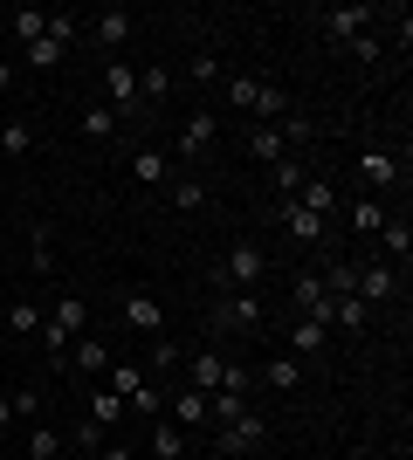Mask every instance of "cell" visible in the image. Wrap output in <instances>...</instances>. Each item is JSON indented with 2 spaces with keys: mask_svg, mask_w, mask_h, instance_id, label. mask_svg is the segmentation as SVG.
I'll list each match as a JSON object with an SVG mask.
<instances>
[{
  "mask_svg": "<svg viewBox=\"0 0 413 460\" xmlns=\"http://www.w3.org/2000/svg\"><path fill=\"white\" fill-rule=\"evenodd\" d=\"M186 385H193V392H207V399H220V392H228V399L248 405V392H256V371L241 365V358L228 365L220 350H193V365H186Z\"/></svg>",
  "mask_w": 413,
  "mask_h": 460,
  "instance_id": "obj_1",
  "label": "cell"
},
{
  "mask_svg": "<svg viewBox=\"0 0 413 460\" xmlns=\"http://www.w3.org/2000/svg\"><path fill=\"white\" fill-rule=\"evenodd\" d=\"M262 447H269V420L256 405H241L235 420H214V460H248Z\"/></svg>",
  "mask_w": 413,
  "mask_h": 460,
  "instance_id": "obj_2",
  "label": "cell"
},
{
  "mask_svg": "<svg viewBox=\"0 0 413 460\" xmlns=\"http://www.w3.org/2000/svg\"><path fill=\"white\" fill-rule=\"evenodd\" d=\"M83 330H90V303H83V296H56V309L41 316V350H49V365H62V350L76 344Z\"/></svg>",
  "mask_w": 413,
  "mask_h": 460,
  "instance_id": "obj_3",
  "label": "cell"
},
{
  "mask_svg": "<svg viewBox=\"0 0 413 460\" xmlns=\"http://www.w3.org/2000/svg\"><path fill=\"white\" fill-rule=\"evenodd\" d=\"M262 275H269V254H262L256 241H235V248H228V261H220V282L241 288V296H256Z\"/></svg>",
  "mask_w": 413,
  "mask_h": 460,
  "instance_id": "obj_4",
  "label": "cell"
},
{
  "mask_svg": "<svg viewBox=\"0 0 413 460\" xmlns=\"http://www.w3.org/2000/svg\"><path fill=\"white\" fill-rule=\"evenodd\" d=\"M103 111H118V117L145 111V96H138V69H131L124 56H111V62H103Z\"/></svg>",
  "mask_w": 413,
  "mask_h": 460,
  "instance_id": "obj_5",
  "label": "cell"
},
{
  "mask_svg": "<svg viewBox=\"0 0 413 460\" xmlns=\"http://www.w3.org/2000/svg\"><path fill=\"white\" fill-rule=\"evenodd\" d=\"M317 21H324V35H331L337 49H352V41H358V35H365V28L379 21V7H373V0H352V7H324Z\"/></svg>",
  "mask_w": 413,
  "mask_h": 460,
  "instance_id": "obj_6",
  "label": "cell"
},
{
  "mask_svg": "<svg viewBox=\"0 0 413 460\" xmlns=\"http://www.w3.org/2000/svg\"><path fill=\"white\" fill-rule=\"evenodd\" d=\"M262 316H269L262 296H241V288H228L214 303V330H262Z\"/></svg>",
  "mask_w": 413,
  "mask_h": 460,
  "instance_id": "obj_7",
  "label": "cell"
},
{
  "mask_svg": "<svg viewBox=\"0 0 413 460\" xmlns=\"http://www.w3.org/2000/svg\"><path fill=\"white\" fill-rule=\"evenodd\" d=\"M166 420H173L179 433H193V426H214V399H207V392H193V385H179L173 399H166Z\"/></svg>",
  "mask_w": 413,
  "mask_h": 460,
  "instance_id": "obj_8",
  "label": "cell"
},
{
  "mask_svg": "<svg viewBox=\"0 0 413 460\" xmlns=\"http://www.w3.org/2000/svg\"><path fill=\"white\" fill-rule=\"evenodd\" d=\"M220 137V117L214 111H186V124H179V158H207Z\"/></svg>",
  "mask_w": 413,
  "mask_h": 460,
  "instance_id": "obj_9",
  "label": "cell"
},
{
  "mask_svg": "<svg viewBox=\"0 0 413 460\" xmlns=\"http://www.w3.org/2000/svg\"><path fill=\"white\" fill-rule=\"evenodd\" d=\"M358 303H400V269H386V261H358Z\"/></svg>",
  "mask_w": 413,
  "mask_h": 460,
  "instance_id": "obj_10",
  "label": "cell"
},
{
  "mask_svg": "<svg viewBox=\"0 0 413 460\" xmlns=\"http://www.w3.org/2000/svg\"><path fill=\"white\" fill-rule=\"evenodd\" d=\"M90 41L103 49V62L124 56V41H131V14H124V7H103V14H90Z\"/></svg>",
  "mask_w": 413,
  "mask_h": 460,
  "instance_id": "obj_11",
  "label": "cell"
},
{
  "mask_svg": "<svg viewBox=\"0 0 413 460\" xmlns=\"http://www.w3.org/2000/svg\"><path fill=\"white\" fill-rule=\"evenodd\" d=\"M118 309H124V323L145 330V337H158V330H166V303H158V296H145V288H124Z\"/></svg>",
  "mask_w": 413,
  "mask_h": 460,
  "instance_id": "obj_12",
  "label": "cell"
},
{
  "mask_svg": "<svg viewBox=\"0 0 413 460\" xmlns=\"http://www.w3.org/2000/svg\"><path fill=\"white\" fill-rule=\"evenodd\" d=\"M56 371H90V378H103V371H111V344H103V337H90V330H83L76 344L62 350V365Z\"/></svg>",
  "mask_w": 413,
  "mask_h": 460,
  "instance_id": "obj_13",
  "label": "cell"
},
{
  "mask_svg": "<svg viewBox=\"0 0 413 460\" xmlns=\"http://www.w3.org/2000/svg\"><path fill=\"white\" fill-rule=\"evenodd\" d=\"M275 220H283V227H290V241H303V248H324V227H331V220H317V213L296 207V199H283V207H275Z\"/></svg>",
  "mask_w": 413,
  "mask_h": 460,
  "instance_id": "obj_14",
  "label": "cell"
},
{
  "mask_svg": "<svg viewBox=\"0 0 413 460\" xmlns=\"http://www.w3.org/2000/svg\"><path fill=\"white\" fill-rule=\"evenodd\" d=\"M290 303H296V316H310V323L331 330V296H324L317 275H296V282H290Z\"/></svg>",
  "mask_w": 413,
  "mask_h": 460,
  "instance_id": "obj_15",
  "label": "cell"
},
{
  "mask_svg": "<svg viewBox=\"0 0 413 460\" xmlns=\"http://www.w3.org/2000/svg\"><path fill=\"white\" fill-rule=\"evenodd\" d=\"M373 248L386 254V269H407V261H413V227H407V213H400V220H386V227L373 234Z\"/></svg>",
  "mask_w": 413,
  "mask_h": 460,
  "instance_id": "obj_16",
  "label": "cell"
},
{
  "mask_svg": "<svg viewBox=\"0 0 413 460\" xmlns=\"http://www.w3.org/2000/svg\"><path fill=\"white\" fill-rule=\"evenodd\" d=\"M83 420H97L103 433H118L124 426V399L111 392V385H90V392H83Z\"/></svg>",
  "mask_w": 413,
  "mask_h": 460,
  "instance_id": "obj_17",
  "label": "cell"
},
{
  "mask_svg": "<svg viewBox=\"0 0 413 460\" xmlns=\"http://www.w3.org/2000/svg\"><path fill=\"white\" fill-rule=\"evenodd\" d=\"M103 385H111V392H118V399L131 405V399H138V392H145V385H152V378H145V365H138V358H111V371H103Z\"/></svg>",
  "mask_w": 413,
  "mask_h": 460,
  "instance_id": "obj_18",
  "label": "cell"
},
{
  "mask_svg": "<svg viewBox=\"0 0 413 460\" xmlns=\"http://www.w3.org/2000/svg\"><path fill=\"white\" fill-rule=\"evenodd\" d=\"M358 179H365L373 192L400 186V158H393V152H358Z\"/></svg>",
  "mask_w": 413,
  "mask_h": 460,
  "instance_id": "obj_19",
  "label": "cell"
},
{
  "mask_svg": "<svg viewBox=\"0 0 413 460\" xmlns=\"http://www.w3.org/2000/svg\"><path fill=\"white\" fill-rule=\"evenodd\" d=\"M62 447H69V440H62V426L35 420V426H28V440H21V454H28V460H62Z\"/></svg>",
  "mask_w": 413,
  "mask_h": 460,
  "instance_id": "obj_20",
  "label": "cell"
},
{
  "mask_svg": "<svg viewBox=\"0 0 413 460\" xmlns=\"http://www.w3.org/2000/svg\"><path fill=\"white\" fill-rule=\"evenodd\" d=\"M131 179L138 186H173V158L145 145V152H131Z\"/></svg>",
  "mask_w": 413,
  "mask_h": 460,
  "instance_id": "obj_21",
  "label": "cell"
},
{
  "mask_svg": "<svg viewBox=\"0 0 413 460\" xmlns=\"http://www.w3.org/2000/svg\"><path fill=\"white\" fill-rule=\"evenodd\" d=\"M296 207H310L317 213V220H331V213H337V186H331V179H303V186H296Z\"/></svg>",
  "mask_w": 413,
  "mask_h": 460,
  "instance_id": "obj_22",
  "label": "cell"
},
{
  "mask_svg": "<svg viewBox=\"0 0 413 460\" xmlns=\"http://www.w3.org/2000/svg\"><path fill=\"white\" fill-rule=\"evenodd\" d=\"M248 158H256V165H283V158H290L283 131H275V124H256V131H248Z\"/></svg>",
  "mask_w": 413,
  "mask_h": 460,
  "instance_id": "obj_23",
  "label": "cell"
},
{
  "mask_svg": "<svg viewBox=\"0 0 413 460\" xmlns=\"http://www.w3.org/2000/svg\"><path fill=\"white\" fill-rule=\"evenodd\" d=\"M290 117H296L290 90H275V83H262V96H256V124H290Z\"/></svg>",
  "mask_w": 413,
  "mask_h": 460,
  "instance_id": "obj_24",
  "label": "cell"
},
{
  "mask_svg": "<svg viewBox=\"0 0 413 460\" xmlns=\"http://www.w3.org/2000/svg\"><path fill=\"white\" fill-rule=\"evenodd\" d=\"M152 460H186V433H179L166 412L152 420Z\"/></svg>",
  "mask_w": 413,
  "mask_h": 460,
  "instance_id": "obj_25",
  "label": "cell"
},
{
  "mask_svg": "<svg viewBox=\"0 0 413 460\" xmlns=\"http://www.w3.org/2000/svg\"><path fill=\"white\" fill-rule=\"evenodd\" d=\"M76 131L90 137V145H111V137H118V111H103V103H90V111L76 117Z\"/></svg>",
  "mask_w": 413,
  "mask_h": 460,
  "instance_id": "obj_26",
  "label": "cell"
},
{
  "mask_svg": "<svg viewBox=\"0 0 413 460\" xmlns=\"http://www.w3.org/2000/svg\"><path fill=\"white\" fill-rule=\"evenodd\" d=\"M324 337H331L324 323H310V316H296V323H290V358H317V350H324Z\"/></svg>",
  "mask_w": 413,
  "mask_h": 460,
  "instance_id": "obj_27",
  "label": "cell"
},
{
  "mask_svg": "<svg viewBox=\"0 0 413 460\" xmlns=\"http://www.w3.org/2000/svg\"><path fill=\"white\" fill-rule=\"evenodd\" d=\"M262 385H269V392H296V385H303V358H269V365H262Z\"/></svg>",
  "mask_w": 413,
  "mask_h": 460,
  "instance_id": "obj_28",
  "label": "cell"
},
{
  "mask_svg": "<svg viewBox=\"0 0 413 460\" xmlns=\"http://www.w3.org/2000/svg\"><path fill=\"white\" fill-rule=\"evenodd\" d=\"M62 440L76 447V454H103V447H111V433H103L97 420H69V433H62Z\"/></svg>",
  "mask_w": 413,
  "mask_h": 460,
  "instance_id": "obj_29",
  "label": "cell"
},
{
  "mask_svg": "<svg viewBox=\"0 0 413 460\" xmlns=\"http://www.w3.org/2000/svg\"><path fill=\"white\" fill-rule=\"evenodd\" d=\"M7 28H14V41H21V49H35V41H41V28H49V14H41V7H14V14H7Z\"/></svg>",
  "mask_w": 413,
  "mask_h": 460,
  "instance_id": "obj_30",
  "label": "cell"
},
{
  "mask_svg": "<svg viewBox=\"0 0 413 460\" xmlns=\"http://www.w3.org/2000/svg\"><path fill=\"white\" fill-rule=\"evenodd\" d=\"M138 96H145V103H166V96H173V69H166V62L138 69Z\"/></svg>",
  "mask_w": 413,
  "mask_h": 460,
  "instance_id": "obj_31",
  "label": "cell"
},
{
  "mask_svg": "<svg viewBox=\"0 0 413 460\" xmlns=\"http://www.w3.org/2000/svg\"><path fill=\"white\" fill-rule=\"evenodd\" d=\"M228 83V103H235L241 117H256V96H262V76H220Z\"/></svg>",
  "mask_w": 413,
  "mask_h": 460,
  "instance_id": "obj_32",
  "label": "cell"
},
{
  "mask_svg": "<svg viewBox=\"0 0 413 460\" xmlns=\"http://www.w3.org/2000/svg\"><path fill=\"white\" fill-rule=\"evenodd\" d=\"M0 152H7V158H28V152H35V131H28L21 117H7V124H0Z\"/></svg>",
  "mask_w": 413,
  "mask_h": 460,
  "instance_id": "obj_33",
  "label": "cell"
},
{
  "mask_svg": "<svg viewBox=\"0 0 413 460\" xmlns=\"http://www.w3.org/2000/svg\"><path fill=\"white\" fill-rule=\"evenodd\" d=\"M166 192H173L179 213H200V207H207V186H200V179H179V172H173V186H166Z\"/></svg>",
  "mask_w": 413,
  "mask_h": 460,
  "instance_id": "obj_34",
  "label": "cell"
},
{
  "mask_svg": "<svg viewBox=\"0 0 413 460\" xmlns=\"http://www.w3.org/2000/svg\"><path fill=\"white\" fill-rule=\"evenodd\" d=\"M269 172H275V192H283V199H296V186L310 179V165H303V158H283V165H269Z\"/></svg>",
  "mask_w": 413,
  "mask_h": 460,
  "instance_id": "obj_35",
  "label": "cell"
},
{
  "mask_svg": "<svg viewBox=\"0 0 413 460\" xmlns=\"http://www.w3.org/2000/svg\"><path fill=\"white\" fill-rule=\"evenodd\" d=\"M379 227H386V207H379V199H358V207H352V234H365V241H373Z\"/></svg>",
  "mask_w": 413,
  "mask_h": 460,
  "instance_id": "obj_36",
  "label": "cell"
},
{
  "mask_svg": "<svg viewBox=\"0 0 413 460\" xmlns=\"http://www.w3.org/2000/svg\"><path fill=\"white\" fill-rule=\"evenodd\" d=\"M7 330H14V337H41V309L35 303H7Z\"/></svg>",
  "mask_w": 413,
  "mask_h": 460,
  "instance_id": "obj_37",
  "label": "cell"
},
{
  "mask_svg": "<svg viewBox=\"0 0 413 460\" xmlns=\"http://www.w3.org/2000/svg\"><path fill=\"white\" fill-rule=\"evenodd\" d=\"M62 62H69V49H56L49 35H41L35 49H28V69H62Z\"/></svg>",
  "mask_w": 413,
  "mask_h": 460,
  "instance_id": "obj_38",
  "label": "cell"
},
{
  "mask_svg": "<svg viewBox=\"0 0 413 460\" xmlns=\"http://www.w3.org/2000/svg\"><path fill=\"white\" fill-rule=\"evenodd\" d=\"M7 399H14V420H21V426L41 420V392H35V385H21V392H7Z\"/></svg>",
  "mask_w": 413,
  "mask_h": 460,
  "instance_id": "obj_39",
  "label": "cell"
},
{
  "mask_svg": "<svg viewBox=\"0 0 413 460\" xmlns=\"http://www.w3.org/2000/svg\"><path fill=\"white\" fill-rule=\"evenodd\" d=\"M124 412H138V420H158V412H166V392H158V385H145V392H138Z\"/></svg>",
  "mask_w": 413,
  "mask_h": 460,
  "instance_id": "obj_40",
  "label": "cell"
},
{
  "mask_svg": "<svg viewBox=\"0 0 413 460\" xmlns=\"http://www.w3.org/2000/svg\"><path fill=\"white\" fill-rule=\"evenodd\" d=\"M41 35L56 41V49H76V14H49V28Z\"/></svg>",
  "mask_w": 413,
  "mask_h": 460,
  "instance_id": "obj_41",
  "label": "cell"
},
{
  "mask_svg": "<svg viewBox=\"0 0 413 460\" xmlns=\"http://www.w3.org/2000/svg\"><path fill=\"white\" fill-rule=\"evenodd\" d=\"M186 83H220V62L214 56H193V62H186Z\"/></svg>",
  "mask_w": 413,
  "mask_h": 460,
  "instance_id": "obj_42",
  "label": "cell"
},
{
  "mask_svg": "<svg viewBox=\"0 0 413 460\" xmlns=\"http://www.w3.org/2000/svg\"><path fill=\"white\" fill-rule=\"evenodd\" d=\"M28 261H35V269H41V275L56 269V248H49V234H41V227H35V248H28Z\"/></svg>",
  "mask_w": 413,
  "mask_h": 460,
  "instance_id": "obj_43",
  "label": "cell"
},
{
  "mask_svg": "<svg viewBox=\"0 0 413 460\" xmlns=\"http://www.w3.org/2000/svg\"><path fill=\"white\" fill-rule=\"evenodd\" d=\"M352 56H358V62H379V56H386V49H379V35H373V28H365V35L352 41Z\"/></svg>",
  "mask_w": 413,
  "mask_h": 460,
  "instance_id": "obj_44",
  "label": "cell"
},
{
  "mask_svg": "<svg viewBox=\"0 0 413 460\" xmlns=\"http://www.w3.org/2000/svg\"><path fill=\"white\" fill-rule=\"evenodd\" d=\"M14 433V399H0V440Z\"/></svg>",
  "mask_w": 413,
  "mask_h": 460,
  "instance_id": "obj_45",
  "label": "cell"
},
{
  "mask_svg": "<svg viewBox=\"0 0 413 460\" xmlns=\"http://www.w3.org/2000/svg\"><path fill=\"white\" fill-rule=\"evenodd\" d=\"M97 460H138V454H131V447H124V440H111V447H103Z\"/></svg>",
  "mask_w": 413,
  "mask_h": 460,
  "instance_id": "obj_46",
  "label": "cell"
},
{
  "mask_svg": "<svg viewBox=\"0 0 413 460\" xmlns=\"http://www.w3.org/2000/svg\"><path fill=\"white\" fill-rule=\"evenodd\" d=\"M69 460H97V454H69Z\"/></svg>",
  "mask_w": 413,
  "mask_h": 460,
  "instance_id": "obj_47",
  "label": "cell"
}]
</instances>
